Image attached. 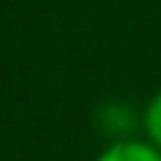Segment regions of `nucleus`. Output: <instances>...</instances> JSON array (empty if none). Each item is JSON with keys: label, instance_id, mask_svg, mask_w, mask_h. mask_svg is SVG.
<instances>
[{"label": "nucleus", "instance_id": "2", "mask_svg": "<svg viewBox=\"0 0 161 161\" xmlns=\"http://www.w3.org/2000/svg\"><path fill=\"white\" fill-rule=\"evenodd\" d=\"M142 127H144V139L161 150V88L153 93V99L142 113Z\"/></svg>", "mask_w": 161, "mask_h": 161}, {"label": "nucleus", "instance_id": "1", "mask_svg": "<svg viewBox=\"0 0 161 161\" xmlns=\"http://www.w3.org/2000/svg\"><path fill=\"white\" fill-rule=\"evenodd\" d=\"M96 161H161V150L147 139H122L105 147Z\"/></svg>", "mask_w": 161, "mask_h": 161}]
</instances>
